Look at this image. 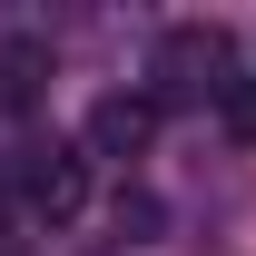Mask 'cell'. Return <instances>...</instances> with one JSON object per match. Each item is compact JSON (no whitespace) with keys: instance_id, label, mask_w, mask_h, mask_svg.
<instances>
[{"instance_id":"3957f363","label":"cell","mask_w":256,"mask_h":256,"mask_svg":"<svg viewBox=\"0 0 256 256\" xmlns=\"http://www.w3.org/2000/svg\"><path fill=\"white\" fill-rule=\"evenodd\" d=\"M158 138V89H108L89 108V158H138Z\"/></svg>"},{"instance_id":"5b68a950","label":"cell","mask_w":256,"mask_h":256,"mask_svg":"<svg viewBox=\"0 0 256 256\" xmlns=\"http://www.w3.org/2000/svg\"><path fill=\"white\" fill-rule=\"evenodd\" d=\"M217 108H226V128H236V138H256V79H236Z\"/></svg>"},{"instance_id":"6da1fadb","label":"cell","mask_w":256,"mask_h":256,"mask_svg":"<svg viewBox=\"0 0 256 256\" xmlns=\"http://www.w3.org/2000/svg\"><path fill=\"white\" fill-rule=\"evenodd\" d=\"M236 89V40L217 20H178L158 40V98H226Z\"/></svg>"},{"instance_id":"7a4b0ae2","label":"cell","mask_w":256,"mask_h":256,"mask_svg":"<svg viewBox=\"0 0 256 256\" xmlns=\"http://www.w3.org/2000/svg\"><path fill=\"white\" fill-rule=\"evenodd\" d=\"M20 197H30V217L69 226L89 207V158H79V148H30V158H20Z\"/></svg>"},{"instance_id":"277c9868","label":"cell","mask_w":256,"mask_h":256,"mask_svg":"<svg viewBox=\"0 0 256 256\" xmlns=\"http://www.w3.org/2000/svg\"><path fill=\"white\" fill-rule=\"evenodd\" d=\"M50 89V40H0V108H40Z\"/></svg>"}]
</instances>
